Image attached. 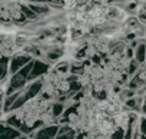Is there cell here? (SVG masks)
Returning <instances> with one entry per match:
<instances>
[{
  "label": "cell",
  "instance_id": "1",
  "mask_svg": "<svg viewBox=\"0 0 146 139\" xmlns=\"http://www.w3.org/2000/svg\"><path fill=\"white\" fill-rule=\"evenodd\" d=\"M103 99L86 92L75 112L67 118V125L75 132L88 138H110L117 129L129 123V112L116 90L105 93Z\"/></svg>",
  "mask_w": 146,
  "mask_h": 139
},
{
  "label": "cell",
  "instance_id": "2",
  "mask_svg": "<svg viewBox=\"0 0 146 139\" xmlns=\"http://www.w3.org/2000/svg\"><path fill=\"white\" fill-rule=\"evenodd\" d=\"M113 19L125 20L126 13L112 3H98V2H86L78 5L70 10H64V20L67 33L75 35H88L95 32Z\"/></svg>",
  "mask_w": 146,
  "mask_h": 139
},
{
  "label": "cell",
  "instance_id": "3",
  "mask_svg": "<svg viewBox=\"0 0 146 139\" xmlns=\"http://www.w3.org/2000/svg\"><path fill=\"white\" fill-rule=\"evenodd\" d=\"M16 118L27 126H33L36 122L42 120L43 123H53V109H52V100L39 93L36 98L27 100L17 112L15 113Z\"/></svg>",
  "mask_w": 146,
  "mask_h": 139
},
{
  "label": "cell",
  "instance_id": "4",
  "mask_svg": "<svg viewBox=\"0 0 146 139\" xmlns=\"http://www.w3.org/2000/svg\"><path fill=\"white\" fill-rule=\"evenodd\" d=\"M69 86H70V82H69L67 73L57 67H53L43 76L40 93L52 100V99H57L63 96L69 90Z\"/></svg>",
  "mask_w": 146,
  "mask_h": 139
},
{
  "label": "cell",
  "instance_id": "5",
  "mask_svg": "<svg viewBox=\"0 0 146 139\" xmlns=\"http://www.w3.org/2000/svg\"><path fill=\"white\" fill-rule=\"evenodd\" d=\"M0 19L10 23L22 19L20 0H0Z\"/></svg>",
  "mask_w": 146,
  "mask_h": 139
}]
</instances>
